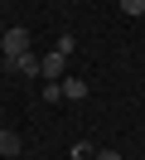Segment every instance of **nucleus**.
<instances>
[{
	"label": "nucleus",
	"mask_w": 145,
	"mask_h": 160,
	"mask_svg": "<svg viewBox=\"0 0 145 160\" xmlns=\"http://www.w3.org/2000/svg\"><path fill=\"white\" fill-rule=\"evenodd\" d=\"M39 78H44V82H58V78H68V58H63L58 49L39 53Z\"/></svg>",
	"instance_id": "2"
},
{
	"label": "nucleus",
	"mask_w": 145,
	"mask_h": 160,
	"mask_svg": "<svg viewBox=\"0 0 145 160\" xmlns=\"http://www.w3.org/2000/svg\"><path fill=\"white\" fill-rule=\"evenodd\" d=\"M58 82H63V97H68V102H82V97H87V82H82V78H58Z\"/></svg>",
	"instance_id": "4"
},
{
	"label": "nucleus",
	"mask_w": 145,
	"mask_h": 160,
	"mask_svg": "<svg viewBox=\"0 0 145 160\" xmlns=\"http://www.w3.org/2000/svg\"><path fill=\"white\" fill-rule=\"evenodd\" d=\"M19 131H10V126H0V160H10V155H19Z\"/></svg>",
	"instance_id": "3"
},
{
	"label": "nucleus",
	"mask_w": 145,
	"mask_h": 160,
	"mask_svg": "<svg viewBox=\"0 0 145 160\" xmlns=\"http://www.w3.org/2000/svg\"><path fill=\"white\" fill-rule=\"evenodd\" d=\"M0 73H5V63H0Z\"/></svg>",
	"instance_id": "10"
},
{
	"label": "nucleus",
	"mask_w": 145,
	"mask_h": 160,
	"mask_svg": "<svg viewBox=\"0 0 145 160\" xmlns=\"http://www.w3.org/2000/svg\"><path fill=\"white\" fill-rule=\"evenodd\" d=\"M44 102H63V82H44Z\"/></svg>",
	"instance_id": "8"
},
{
	"label": "nucleus",
	"mask_w": 145,
	"mask_h": 160,
	"mask_svg": "<svg viewBox=\"0 0 145 160\" xmlns=\"http://www.w3.org/2000/svg\"><path fill=\"white\" fill-rule=\"evenodd\" d=\"M92 155H97V146H92L87 136H77V141H73V160H92Z\"/></svg>",
	"instance_id": "5"
},
{
	"label": "nucleus",
	"mask_w": 145,
	"mask_h": 160,
	"mask_svg": "<svg viewBox=\"0 0 145 160\" xmlns=\"http://www.w3.org/2000/svg\"><path fill=\"white\" fill-rule=\"evenodd\" d=\"M19 53H29V29H19V24H15V29H5V39H0V58L15 63Z\"/></svg>",
	"instance_id": "1"
},
{
	"label": "nucleus",
	"mask_w": 145,
	"mask_h": 160,
	"mask_svg": "<svg viewBox=\"0 0 145 160\" xmlns=\"http://www.w3.org/2000/svg\"><path fill=\"white\" fill-rule=\"evenodd\" d=\"M116 5H121V15H131V20L145 15V0H116Z\"/></svg>",
	"instance_id": "6"
},
{
	"label": "nucleus",
	"mask_w": 145,
	"mask_h": 160,
	"mask_svg": "<svg viewBox=\"0 0 145 160\" xmlns=\"http://www.w3.org/2000/svg\"><path fill=\"white\" fill-rule=\"evenodd\" d=\"M0 39H5V34H0Z\"/></svg>",
	"instance_id": "11"
},
{
	"label": "nucleus",
	"mask_w": 145,
	"mask_h": 160,
	"mask_svg": "<svg viewBox=\"0 0 145 160\" xmlns=\"http://www.w3.org/2000/svg\"><path fill=\"white\" fill-rule=\"evenodd\" d=\"M53 49H58V53H63V58H68V53L77 49V39H73V34H58V44H53Z\"/></svg>",
	"instance_id": "7"
},
{
	"label": "nucleus",
	"mask_w": 145,
	"mask_h": 160,
	"mask_svg": "<svg viewBox=\"0 0 145 160\" xmlns=\"http://www.w3.org/2000/svg\"><path fill=\"white\" fill-rule=\"evenodd\" d=\"M92 160H121V155H116V150H97Z\"/></svg>",
	"instance_id": "9"
}]
</instances>
